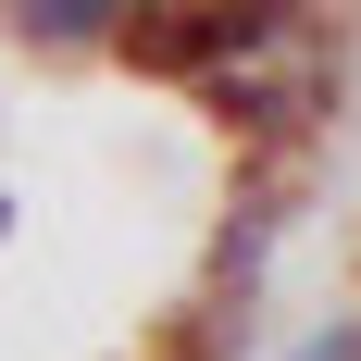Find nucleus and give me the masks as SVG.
<instances>
[{
  "label": "nucleus",
  "mask_w": 361,
  "mask_h": 361,
  "mask_svg": "<svg viewBox=\"0 0 361 361\" xmlns=\"http://www.w3.org/2000/svg\"><path fill=\"white\" fill-rule=\"evenodd\" d=\"M125 25L137 0H0V37L37 63H125Z\"/></svg>",
  "instance_id": "1"
},
{
  "label": "nucleus",
  "mask_w": 361,
  "mask_h": 361,
  "mask_svg": "<svg viewBox=\"0 0 361 361\" xmlns=\"http://www.w3.org/2000/svg\"><path fill=\"white\" fill-rule=\"evenodd\" d=\"M299 361H361V324H324V336H312Z\"/></svg>",
  "instance_id": "2"
}]
</instances>
